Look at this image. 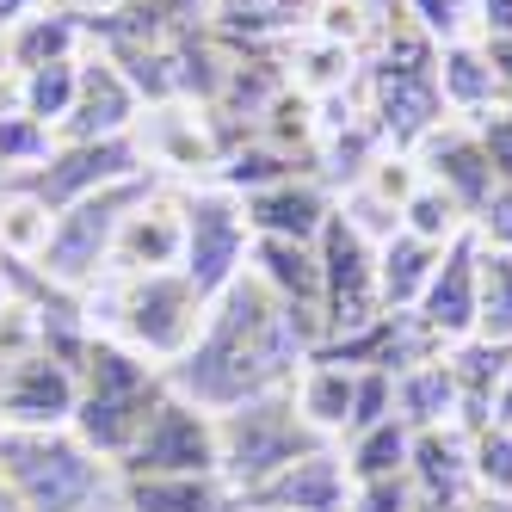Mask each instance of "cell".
<instances>
[{
  "mask_svg": "<svg viewBox=\"0 0 512 512\" xmlns=\"http://www.w3.org/2000/svg\"><path fill=\"white\" fill-rule=\"evenodd\" d=\"M179 253H186V216H179V198L149 186L130 216L118 223L112 241V272L105 278H149V272H179Z\"/></svg>",
  "mask_w": 512,
  "mask_h": 512,
  "instance_id": "cell-13",
  "label": "cell"
},
{
  "mask_svg": "<svg viewBox=\"0 0 512 512\" xmlns=\"http://www.w3.org/2000/svg\"><path fill=\"white\" fill-rule=\"evenodd\" d=\"M75 401H81V377H75V364L50 346L0 364V420L7 426L56 432V426L75 420Z\"/></svg>",
  "mask_w": 512,
  "mask_h": 512,
  "instance_id": "cell-11",
  "label": "cell"
},
{
  "mask_svg": "<svg viewBox=\"0 0 512 512\" xmlns=\"http://www.w3.org/2000/svg\"><path fill=\"white\" fill-rule=\"evenodd\" d=\"M303 364H309V340L297 334V321L284 315V303L260 278L241 272L223 297H210L192 352L167 364V389L198 401L204 414H229L253 395L290 389Z\"/></svg>",
  "mask_w": 512,
  "mask_h": 512,
  "instance_id": "cell-1",
  "label": "cell"
},
{
  "mask_svg": "<svg viewBox=\"0 0 512 512\" xmlns=\"http://www.w3.org/2000/svg\"><path fill=\"white\" fill-rule=\"evenodd\" d=\"M475 512H512V500H469Z\"/></svg>",
  "mask_w": 512,
  "mask_h": 512,
  "instance_id": "cell-43",
  "label": "cell"
},
{
  "mask_svg": "<svg viewBox=\"0 0 512 512\" xmlns=\"http://www.w3.org/2000/svg\"><path fill=\"white\" fill-rule=\"evenodd\" d=\"M395 414L414 432L420 426H457V383H451L445 352H432V358L414 364V371L395 377Z\"/></svg>",
  "mask_w": 512,
  "mask_h": 512,
  "instance_id": "cell-25",
  "label": "cell"
},
{
  "mask_svg": "<svg viewBox=\"0 0 512 512\" xmlns=\"http://www.w3.org/2000/svg\"><path fill=\"white\" fill-rule=\"evenodd\" d=\"M438 99H445V118H463V124H475V118H488L494 105H506L494 62L475 38L438 50Z\"/></svg>",
  "mask_w": 512,
  "mask_h": 512,
  "instance_id": "cell-20",
  "label": "cell"
},
{
  "mask_svg": "<svg viewBox=\"0 0 512 512\" xmlns=\"http://www.w3.org/2000/svg\"><path fill=\"white\" fill-rule=\"evenodd\" d=\"M290 401H297V414L327 438V445H340L346 426H352V401H358V371L352 364H334V358H315L297 371L290 383Z\"/></svg>",
  "mask_w": 512,
  "mask_h": 512,
  "instance_id": "cell-21",
  "label": "cell"
},
{
  "mask_svg": "<svg viewBox=\"0 0 512 512\" xmlns=\"http://www.w3.org/2000/svg\"><path fill=\"white\" fill-rule=\"evenodd\" d=\"M469 235L494 253H512V186H494V198L469 216Z\"/></svg>",
  "mask_w": 512,
  "mask_h": 512,
  "instance_id": "cell-35",
  "label": "cell"
},
{
  "mask_svg": "<svg viewBox=\"0 0 512 512\" xmlns=\"http://www.w3.org/2000/svg\"><path fill=\"white\" fill-rule=\"evenodd\" d=\"M136 118H142V93L130 87V75L87 44L81 56V87H75V105L56 130V142H105V136H136Z\"/></svg>",
  "mask_w": 512,
  "mask_h": 512,
  "instance_id": "cell-12",
  "label": "cell"
},
{
  "mask_svg": "<svg viewBox=\"0 0 512 512\" xmlns=\"http://www.w3.org/2000/svg\"><path fill=\"white\" fill-rule=\"evenodd\" d=\"M414 167H420V179L445 186L469 216L482 210V204L494 198V186H500V173H494V161H488V149H482V136H475V124H457V118L432 124V130L414 142Z\"/></svg>",
  "mask_w": 512,
  "mask_h": 512,
  "instance_id": "cell-14",
  "label": "cell"
},
{
  "mask_svg": "<svg viewBox=\"0 0 512 512\" xmlns=\"http://www.w3.org/2000/svg\"><path fill=\"white\" fill-rule=\"evenodd\" d=\"M179 216H186V253H179V272L198 297H223V290L247 272L253 253V229H247V204L229 186H198L179 192Z\"/></svg>",
  "mask_w": 512,
  "mask_h": 512,
  "instance_id": "cell-8",
  "label": "cell"
},
{
  "mask_svg": "<svg viewBox=\"0 0 512 512\" xmlns=\"http://www.w3.org/2000/svg\"><path fill=\"white\" fill-rule=\"evenodd\" d=\"M75 377H81V401H75V420L68 432L81 438V445L105 463H124L136 451L142 426L155 420V408L167 401V371L149 358H136L130 346L93 334L75 358Z\"/></svg>",
  "mask_w": 512,
  "mask_h": 512,
  "instance_id": "cell-2",
  "label": "cell"
},
{
  "mask_svg": "<svg viewBox=\"0 0 512 512\" xmlns=\"http://www.w3.org/2000/svg\"><path fill=\"white\" fill-rule=\"evenodd\" d=\"M315 266H321V346L389 315L383 290H377V241L346 210H334L327 229L315 235Z\"/></svg>",
  "mask_w": 512,
  "mask_h": 512,
  "instance_id": "cell-7",
  "label": "cell"
},
{
  "mask_svg": "<svg viewBox=\"0 0 512 512\" xmlns=\"http://www.w3.org/2000/svg\"><path fill=\"white\" fill-rule=\"evenodd\" d=\"M327 438L297 414L290 389H272V395H253L241 408L216 414V457H223V482L235 494L260 488L266 475H278L284 463H297L309 451H321Z\"/></svg>",
  "mask_w": 512,
  "mask_h": 512,
  "instance_id": "cell-5",
  "label": "cell"
},
{
  "mask_svg": "<svg viewBox=\"0 0 512 512\" xmlns=\"http://www.w3.org/2000/svg\"><path fill=\"white\" fill-rule=\"evenodd\" d=\"M50 223H56V210L31 186L13 179V186L0 192V260L7 266H38L44 247H50Z\"/></svg>",
  "mask_w": 512,
  "mask_h": 512,
  "instance_id": "cell-26",
  "label": "cell"
},
{
  "mask_svg": "<svg viewBox=\"0 0 512 512\" xmlns=\"http://www.w3.org/2000/svg\"><path fill=\"white\" fill-rule=\"evenodd\" d=\"M0 44H7L13 75H31V68H50V62H81L87 56V13H68L56 0V7H44L38 19L13 25Z\"/></svg>",
  "mask_w": 512,
  "mask_h": 512,
  "instance_id": "cell-22",
  "label": "cell"
},
{
  "mask_svg": "<svg viewBox=\"0 0 512 512\" xmlns=\"http://www.w3.org/2000/svg\"><path fill=\"white\" fill-rule=\"evenodd\" d=\"M408 482L420 488V500L469 506V500H475L469 432H463V426H420V432H414V451H408Z\"/></svg>",
  "mask_w": 512,
  "mask_h": 512,
  "instance_id": "cell-18",
  "label": "cell"
},
{
  "mask_svg": "<svg viewBox=\"0 0 512 512\" xmlns=\"http://www.w3.org/2000/svg\"><path fill=\"white\" fill-rule=\"evenodd\" d=\"M118 475H223L216 457V414H204L198 401L173 395L155 408V420L142 426L136 451L118 463Z\"/></svg>",
  "mask_w": 512,
  "mask_h": 512,
  "instance_id": "cell-10",
  "label": "cell"
},
{
  "mask_svg": "<svg viewBox=\"0 0 512 512\" xmlns=\"http://www.w3.org/2000/svg\"><path fill=\"white\" fill-rule=\"evenodd\" d=\"M44 7H56V0H0V38H7L13 25H25V19H38Z\"/></svg>",
  "mask_w": 512,
  "mask_h": 512,
  "instance_id": "cell-38",
  "label": "cell"
},
{
  "mask_svg": "<svg viewBox=\"0 0 512 512\" xmlns=\"http://www.w3.org/2000/svg\"><path fill=\"white\" fill-rule=\"evenodd\" d=\"M346 500H352V469L340 445H321L297 463H284L278 475H266L260 488H247L241 512H346Z\"/></svg>",
  "mask_w": 512,
  "mask_h": 512,
  "instance_id": "cell-15",
  "label": "cell"
},
{
  "mask_svg": "<svg viewBox=\"0 0 512 512\" xmlns=\"http://www.w3.org/2000/svg\"><path fill=\"white\" fill-rule=\"evenodd\" d=\"M408 235H420V241H432V247H451L457 235H469V210L445 192V186H432V179H420V186L408 192V204H401V216H395Z\"/></svg>",
  "mask_w": 512,
  "mask_h": 512,
  "instance_id": "cell-30",
  "label": "cell"
},
{
  "mask_svg": "<svg viewBox=\"0 0 512 512\" xmlns=\"http://www.w3.org/2000/svg\"><path fill=\"white\" fill-rule=\"evenodd\" d=\"M420 506V488L408 475H377V482H352V500L346 512H414Z\"/></svg>",
  "mask_w": 512,
  "mask_h": 512,
  "instance_id": "cell-34",
  "label": "cell"
},
{
  "mask_svg": "<svg viewBox=\"0 0 512 512\" xmlns=\"http://www.w3.org/2000/svg\"><path fill=\"white\" fill-rule=\"evenodd\" d=\"M475 136H482V149H488V161L500 173V186H512V99L494 105L488 118H475Z\"/></svg>",
  "mask_w": 512,
  "mask_h": 512,
  "instance_id": "cell-36",
  "label": "cell"
},
{
  "mask_svg": "<svg viewBox=\"0 0 512 512\" xmlns=\"http://www.w3.org/2000/svg\"><path fill=\"white\" fill-rule=\"evenodd\" d=\"M408 19L420 38H432L438 50L475 38V0H408Z\"/></svg>",
  "mask_w": 512,
  "mask_h": 512,
  "instance_id": "cell-33",
  "label": "cell"
},
{
  "mask_svg": "<svg viewBox=\"0 0 512 512\" xmlns=\"http://www.w3.org/2000/svg\"><path fill=\"white\" fill-rule=\"evenodd\" d=\"M0 426H7V420H0Z\"/></svg>",
  "mask_w": 512,
  "mask_h": 512,
  "instance_id": "cell-44",
  "label": "cell"
},
{
  "mask_svg": "<svg viewBox=\"0 0 512 512\" xmlns=\"http://www.w3.org/2000/svg\"><path fill=\"white\" fill-rule=\"evenodd\" d=\"M81 309H87L93 334L118 340L136 358H149V364L167 371V364H179L192 352L210 303L186 284V272H149V278H105V284H93L81 297Z\"/></svg>",
  "mask_w": 512,
  "mask_h": 512,
  "instance_id": "cell-3",
  "label": "cell"
},
{
  "mask_svg": "<svg viewBox=\"0 0 512 512\" xmlns=\"http://www.w3.org/2000/svg\"><path fill=\"white\" fill-rule=\"evenodd\" d=\"M0 512H25V506H19V494H13L7 482H0Z\"/></svg>",
  "mask_w": 512,
  "mask_h": 512,
  "instance_id": "cell-42",
  "label": "cell"
},
{
  "mask_svg": "<svg viewBox=\"0 0 512 512\" xmlns=\"http://www.w3.org/2000/svg\"><path fill=\"white\" fill-rule=\"evenodd\" d=\"M414 321L426 327V340L438 352H451L463 340H475V235H457L414 303Z\"/></svg>",
  "mask_w": 512,
  "mask_h": 512,
  "instance_id": "cell-16",
  "label": "cell"
},
{
  "mask_svg": "<svg viewBox=\"0 0 512 512\" xmlns=\"http://www.w3.org/2000/svg\"><path fill=\"white\" fill-rule=\"evenodd\" d=\"M475 340L512 346V253L475 241Z\"/></svg>",
  "mask_w": 512,
  "mask_h": 512,
  "instance_id": "cell-27",
  "label": "cell"
},
{
  "mask_svg": "<svg viewBox=\"0 0 512 512\" xmlns=\"http://www.w3.org/2000/svg\"><path fill=\"white\" fill-rule=\"evenodd\" d=\"M414 512H475V506H451V500H420Z\"/></svg>",
  "mask_w": 512,
  "mask_h": 512,
  "instance_id": "cell-41",
  "label": "cell"
},
{
  "mask_svg": "<svg viewBox=\"0 0 512 512\" xmlns=\"http://www.w3.org/2000/svg\"><path fill=\"white\" fill-rule=\"evenodd\" d=\"M438 253H445V247H432V241H420L408 229H395V235L377 241V290H383V309L389 315H408L420 303V290H426V278L438 266Z\"/></svg>",
  "mask_w": 512,
  "mask_h": 512,
  "instance_id": "cell-23",
  "label": "cell"
},
{
  "mask_svg": "<svg viewBox=\"0 0 512 512\" xmlns=\"http://www.w3.org/2000/svg\"><path fill=\"white\" fill-rule=\"evenodd\" d=\"M0 482L25 512H99L105 494H118V469L93 457L68 426H0Z\"/></svg>",
  "mask_w": 512,
  "mask_h": 512,
  "instance_id": "cell-4",
  "label": "cell"
},
{
  "mask_svg": "<svg viewBox=\"0 0 512 512\" xmlns=\"http://www.w3.org/2000/svg\"><path fill=\"white\" fill-rule=\"evenodd\" d=\"M68 13H112V7H130V0H62Z\"/></svg>",
  "mask_w": 512,
  "mask_h": 512,
  "instance_id": "cell-40",
  "label": "cell"
},
{
  "mask_svg": "<svg viewBox=\"0 0 512 512\" xmlns=\"http://www.w3.org/2000/svg\"><path fill=\"white\" fill-rule=\"evenodd\" d=\"M247 229L253 241H303L315 247V235L327 229V216H334V198H327L315 179H278V186H260V192H247Z\"/></svg>",
  "mask_w": 512,
  "mask_h": 512,
  "instance_id": "cell-17",
  "label": "cell"
},
{
  "mask_svg": "<svg viewBox=\"0 0 512 512\" xmlns=\"http://www.w3.org/2000/svg\"><path fill=\"white\" fill-rule=\"evenodd\" d=\"M469 463H475V500H512V426L469 432Z\"/></svg>",
  "mask_w": 512,
  "mask_h": 512,
  "instance_id": "cell-32",
  "label": "cell"
},
{
  "mask_svg": "<svg viewBox=\"0 0 512 512\" xmlns=\"http://www.w3.org/2000/svg\"><path fill=\"white\" fill-rule=\"evenodd\" d=\"M408 451H414V426L401 420V414H389V420H377V426L352 432L346 445H340V457H346V469H352V482L408 475Z\"/></svg>",
  "mask_w": 512,
  "mask_h": 512,
  "instance_id": "cell-28",
  "label": "cell"
},
{
  "mask_svg": "<svg viewBox=\"0 0 512 512\" xmlns=\"http://www.w3.org/2000/svg\"><path fill=\"white\" fill-rule=\"evenodd\" d=\"M75 87H81V62H50V68H31V75H13V105L25 118L62 130L68 105H75Z\"/></svg>",
  "mask_w": 512,
  "mask_h": 512,
  "instance_id": "cell-29",
  "label": "cell"
},
{
  "mask_svg": "<svg viewBox=\"0 0 512 512\" xmlns=\"http://www.w3.org/2000/svg\"><path fill=\"white\" fill-rule=\"evenodd\" d=\"M475 31L482 38H512V0H475Z\"/></svg>",
  "mask_w": 512,
  "mask_h": 512,
  "instance_id": "cell-37",
  "label": "cell"
},
{
  "mask_svg": "<svg viewBox=\"0 0 512 512\" xmlns=\"http://www.w3.org/2000/svg\"><path fill=\"white\" fill-rule=\"evenodd\" d=\"M155 179H130V186H112V192H93L81 204L56 210L50 223V247L38 260V278L68 290V297H87L93 284H105L112 272V241H118V223L130 216V204L149 192Z\"/></svg>",
  "mask_w": 512,
  "mask_h": 512,
  "instance_id": "cell-6",
  "label": "cell"
},
{
  "mask_svg": "<svg viewBox=\"0 0 512 512\" xmlns=\"http://www.w3.org/2000/svg\"><path fill=\"white\" fill-rule=\"evenodd\" d=\"M315 19V0H210V25L235 44H266L284 31H303Z\"/></svg>",
  "mask_w": 512,
  "mask_h": 512,
  "instance_id": "cell-24",
  "label": "cell"
},
{
  "mask_svg": "<svg viewBox=\"0 0 512 512\" xmlns=\"http://www.w3.org/2000/svg\"><path fill=\"white\" fill-rule=\"evenodd\" d=\"M124 512H241L223 475H118Z\"/></svg>",
  "mask_w": 512,
  "mask_h": 512,
  "instance_id": "cell-19",
  "label": "cell"
},
{
  "mask_svg": "<svg viewBox=\"0 0 512 512\" xmlns=\"http://www.w3.org/2000/svg\"><path fill=\"white\" fill-rule=\"evenodd\" d=\"M488 62H494V75H500V93L512 99V38H482Z\"/></svg>",
  "mask_w": 512,
  "mask_h": 512,
  "instance_id": "cell-39",
  "label": "cell"
},
{
  "mask_svg": "<svg viewBox=\"0 0 512 512\" xmlns=\"http://www.w3.org/2000/svg\"><path fill=\"white\" fill-rule=\"evenodd\" d=\"M130 179H149V155H142L136 136H105V142H56V155L19 179L31 186L50 210H68L93 192H112V186H130Z\"/></svg>",
  "mask_w": 512,
  "mask_h": 512,
  "instance_id": "cell-9",
  "label": "cell"
},
{
  "mask_svg": "<svg viewBox=\"0 0 512 512\" xmlns=\"http://www.w3.org/2000/svg\"><path fill=\"white\" fill-rule=\"evenodd\" d=\"M50 155H56V130L38 124V118H25L19 105H0V173L31 179Z\"/></svg>",
  "mask_w": 512,
  "mask_h": 512,
  "instance_id": "cell-31",
  "label": "cell"
}]
</instances>
